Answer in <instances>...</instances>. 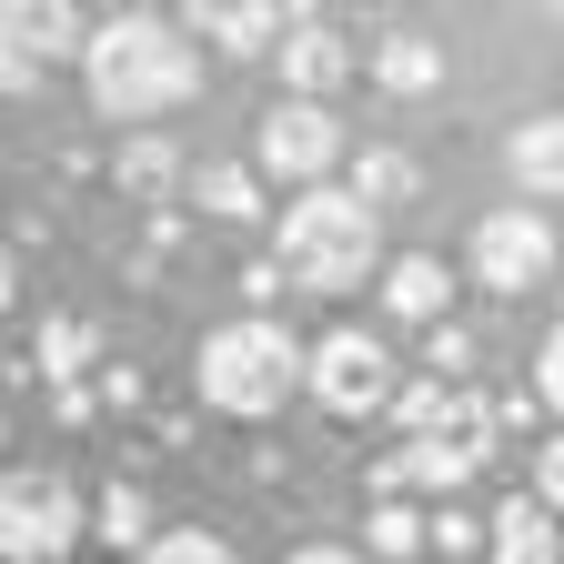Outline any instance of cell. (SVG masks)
<instances>
[{
    "instance_id": "5bb4252c",
    "label": "cell",
    "mask_w": 564,
    "mask_h": 564,
    "mask_svg": "<svg viewBox=\"0 0 564 564\" xmlns=\"http://www.w3.org/2000/svg\"><path fill=\"white\" fill-rule=\"evenodd\" d=\"M31 364H41L51 393H61V383H82V364H101V323H91V313H51L41 343H31Z\"/></svg>"
},
{
    "instance_id": "8992f818",
    "label": "cell",
    "mask_w": 564,
    "mask_h": 564,
    "mask_svg": "<svg viewBox=\"0 0 564 564\" xmlns=\"http://www.w3.org/2000/svg\"><path fill=\"white\" fill-rule=\"evenodd\" d=\"M333 162H343V121H333V101H272V111L252 121V172H262V182L323 192Z\"/></svg>"
},
{
    "instance_id": "6da1fadb",
    "label": "cell",
    "mask_w": 564,
    "mask_h": 564,
    "mask_svg": "<svg viewBox=\"0 0 564 564\" xmlns=\"http://www.w3.org/2000/svg\"><path fill=\"white\" fill-rule=\"evenodd\" d=\"M82 82H91V111L101 121L152 131L162 111H182L202 91V61H192V31L182 21H162V11H111V21H91Z\"/></svg>"
},
{
    "instance_id": "3957f363",
    "label": "cell",
    "mask_w": 564,
    "mask_h": 564,
    "mask_svg": "<svg viewBox=\"0 0 564 564\" xmlns=\"http://www.w3.org/2000/svg\"><path fill=\"white\" fill-rule=\"evenodd\" d=\"M303 373H313V352L282 333L272 313H242V323H212L202 333V352H192V393L212 403V413H242V423H262V413H282L303 393Z\"/></svg>"
},
{
    "instance_id": "9a60e30c",
    "label": "cell",
    "mask_w": 564,
    "mask_h": 564,
    "mask_svg": "<svg viewBox=\"0 0 564 564\" xmlns=\"http://www.w3.org/2000/svg\"><path fill=\"white\" fill-rule=\"evenodd\" d=\"M373 82L403 91V101H423V91L444 82V41H423V31H383V41H373Z\"/></svg>"
},
{
    "instance_id": "44dd1931",
    "label": "cell",
    "mask_w": 564,
    "mask_h": 564,
    "mask_svg": "<svg viewBox=\"0 0 564 564\" xmlns=\"http://www.w3.org/2000/svg\"><path fill=\"white\" fill-rule=\"evenodd\" d=\"M131 564H242L223 534H202V524H172V534H152V544H141Z\"/></svg>"
},
{
    "instance_id": "ffe728a7",
    "label": "cell",
    "mask_w": 564,
    "mask_h": 564,
    "mask_svg": "<svg viewBox=\"0 0 564 564\" xmlns=\"http://www.w3.org/2000/svg\"><path fill=\"white\" fill-rule=\"evenodd\" d=\"M91 534L121 544V554L152 544V505H141V484H111V494H101V505H91Z\"/></svg>"
},
{
    "instance_id": "cb8c5ba5",
    "label": "cell",
    "mask_w": 564,
    "mask_h": 564,
    "mask_svg": "<svg viewBox=\"0 0 564 564\" xmlns=\"http://www.w3.org/2000/svg\"><path fill=\"white\" fill-rule=\"evenodd\" d=\"M423 364H434L444 383H464V373H474V333H454V323H434V352H423Z\"/></svg>"
},
{
    "instance_id": "d6986e66",
    "label": "cell",
    "mask_w": 564,
    "mask_h": 564,
    "mask_svg": "<svg viewBox=\"0 0 564 564\" xmlns=\"http://www.w3.org/2000/svg\"><path fill=\"white\" fill-rule=\"evenodd\" d=\"M192 202L212 212V223H252V212H262V172L252 162H202L192 172Z\"/></svg>"
},
{
    "instance_id": "4316f807",
    "label": "cell",
    "mask_w": 564,
    "mask_h": 564,
    "mask_svg": "<svg viewBox=\"0 0 564 564\" xmlns=\"http://www.w3.org/2000/svg\"><path fill=\"white\" fill-rule=\"evenodd\" d=\"M282 564H373V554H352V544H303V554H282Z\"/></svg>"
},
{
    "instance_id": "4fadbf2b",
    "label": "cell",
    "mask_w": 564,
    "mask_h": 564,
    "mask_svg": "<svg viewBox=\"0 0 564 564\" xmlns=\"http://www.w3.org/2000/svg\"><path fill=\"white\" fill-rule=\"evenodd\" d=\"M505 162H514V182H524V202H554V192H564V111H544V121H524V131L505 141Z\"/></svg>"
},
{
    "instance_id": "30bf717a",
    "label": "cell",
    "mask_w": 564,
    "mask_h": 564,
    "mask_svg": "<svg viewBox=\"0 0 564 564\" xmlns=\"http://www.w3.org/2000/svg\"><path fill=\"white\" fill-rule=\"evenodd\" d=\"M182 31H192V41H223V51H282V31H293V21H282L272 0H192Z\"/></svg>"
},
{
    "instance_id": "8fae6325",
    "label": "cell",
    "mask_w": 564,
    "mask_h": 564,
    "mask_svg": "<svg viewBox=\"0 0 564 564\" xmlns=\"http://www.w3.org/2000/svg\"><path fill=\"white\" fill-rule=\"evenodd\" d=\"M444 293H454L444 252H393L383 262V313L393 323H444Z\"/></svg>"
},
{
    "instance_id": "e0dca14e",
    "label": "cell",
    "mask_w": 564,
    "mask_h": 564,
    "mask_svg": "<svg viewBox=\"0 0 564 564\" xmlns=\"http://www.w3.org/2000/svg\"><path fill=\"white\" fill-rule=\"evenodd\" d=\"M413 192H423V162H413V152H393V141H373V152H352V202L393 212V202H413Z\"/></svg>"
},
{
    "instance_id": "52a82bcc",
    "label": "cell",
    "mask_w": 564,
    "mask_h": 564,
    "mask_svg": "<svg viewBox=\"0 0 564 564\" xmlns=\"http://www.w3.org/2000/svg\"><path fill=\"white\" fill-rule=\"evenodd\" d=\"M474 282H484V293H505V303H524V293L554 282V223H544L534 202H505V212H484V223H474Z\"/></svg>"
},
{
    "instance_id": "7a4b0ae2",
    "label": "cell",
    "mask_w": 564,
    "mask_h": 564,
    "mask_svg": "<svg viewBox=\"0 0 564 564\" xmlns=\"http://www.w3.org/2000/svg\"><path fill=\"white\" fill-rule=\"evenodd\" d=\"M272 262L293 293H352V282H373L393 252H383V212L352 202V182H323V192H293L272 223Z\"/></svg>"
},
{
    "instance_id": "603a6c76",
    "label": "cell",
    "mask_w": 564,
    "mask_h": 564,
    "mask_svg": "<svg viewBox=\"0 0 564 564\" xmlns=\"http://www.w3.org/2000/svg\"><path fill=\"white\" fill-rule=\"evenodd\" d=\"M534 505H544V514H564V434H544V444H534Z\"/></svg>"
},
{
    "instance_id": "ac0fdd59",
    "label": "cell",
    "mask_w": 564,
    "mask_h": 564,
    "mask_svg": "<svg viewBox=\"0 0 564 564\" xmlns=\"http://www.w3.org/2000/svg\"><path fill=\"white\" fill-rule=\"evenodd\" d=\"M364 554L393 564V554H434V514H413L403 494H373V514H364Z\"/></svg>"
},
{
    "instance_id": "5b68a950",
    "label": "cell",
    "mask_w": 564,
    "mask_h": 564,
    "mask_svg": "<svg viewBox=\"0 0 564 564\" xmlns=\"http://www.w3.org/2000/svg\"><path fill=\"white\" fill-rule=\"evenodd\" d=\"M82 534H91V505L61 474H31L21 464L11 484H0V554H11V564H61Z\"/></svg>"
},
{
    "instance_id": "277c9868",
    "label": "cell",
    "mask_w": 564,
    "mask_h": 564,
    "mask_svg": "<svg viewBox=\"0 0 564 564\" xmlns=\"http://www.w3.org/2000/svg\"><path fill=\"white\" fill-rule=\"evenodd\" d=\"M303 393L333 413V423H364V413H393V352H383V333H364V323H333L323 343H313V373H303Z\"/></svg>"
},
{
    "instance_id": "d4e9b609",
    "label": "cell",
    "mask_w": 564,
    "mask_h": 564,
    "mask_svg": "<svg viewBox=\"0 0 564 564\" xmlns=\"http://www.w3.org/2000/svg\"><path fill=\"white\" fill-rule=\"evenodd\" d=\"M534 393H544V413H564V323H554L544 352H534Z\"/></svg>"
},
{
    "instance_id": "9c48e42d",
    "label": "cell",
    "mask_w": 564,
    "mask_h": 564,
    "mask_svg": "<svg viewBox=\"0 0 564 564\" xmlns=\"http://www.w3.org/2000/svg\"><path fill=\"white\" fill-rule=\"evenodd\" d=\"M111 182H121V202H172V192L192 182V162H182V141H172V131H121Z\"/></svg>"
},
{
    "instance_id": "484cf974",
    "label": "cell",
    "mask_w": 564,
    "mask_h": 564,
    "mask_svg": "<svg viewBox=\"0 0 564 564\" xmlns=\"http://www.w3.org/2000/svg\"><path fill=\"white\" fill-rule=\"evenodd\" d=\"M101 403H111V413H131V403H141V373H131V364H111V373H101Z\"/></svg>"
},
{
    "instance_id": "7402d4cb",
    "label": "cell",
    "mask_w": 564,
    "mask_h": 564,
    "mask_svg": "<svg viewBox=\"0 0 564 564\" xmlns=\"http://www.w3.org/2000/svg\"><path fill=\"white\" fill-rule=\"evenodd\" d=\"M474 544H494V524H474L464 505H434V554H474Z\"/></svg>"
},
{
    "instance_id": "ba28073f",
    "label": "cell",
    "mask_w": 564,
    "mask_h": 564,
    "mask_svg": "<svg viewBox=\"0 0 564 564\" xmlns=\"http://www.w3.org/2000/svg\"><path fill=\"white\" fill-rule=\"evenodd\" d=\"M352 70H364V51H352L333 21H293L282 31V101H333Z\"/></svg>"
},
{
    "instance_id": "2e32d148",
    "label": "cell",
    "mask_w": 564,
    "mask_h": 564,
    "mask_svg": "<svg viewBox=\"0 0 564 564\" xmlns=\"http://www.w3.org/2000/svg\"><path fill=\"white\" fill-rule=\"evenodd\" d=\"M484 564H564V554H554V514L514 494V505L494 514V544H484Z\"/></svg>"
},
{
    "instance_id": "7c38bea8",
    "label": "cell",
    "mask_w": 564,
    "mask_h": 564,
    "mask_svg": "<svg viewBox=\"0 0 564 564\" xmlns=\"http://www.w3.org/2000/svg\"><path fill=\"white\" fill-rule=\"evenodd\" d=\"M0 31H11V51H21V61H51V51H91L82 11H61V0H11V11H0Z\"/></svg>"
}]
</instances>
